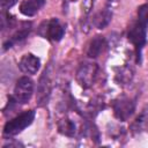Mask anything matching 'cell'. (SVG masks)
I'll return each instance as SVG.
<instances>
[{"mask_svg": "<svg viewBox=\"0 0 148 148\" xmlns=\"http://www.w3.org/2000/svg\"><path fill=\"white\" fill-rule=\"evenodd\" d=\"M34 119H35V111L34 110H28V111H24V112L20 113L18 116H16L15 118L8 120L5 124L3 135L5 136H14V135H17L24 128H27L28 126H30L32 124Z\"/></svg>", "mask_w": 148, "mask_h": 148, "instance_id": "6da1fadb", "label": "cell"}, {"mask_svg": "<svg viewBox=\"0 0 148 148\" xmlns=\"http://www.w3.org/2000/svg\"><path fill=\"white\" fill-rule=\"evenodd\" d=\"M147 25L146 23L135 20L128 28L127 31V38L128 40L135 46L136 52V61L139 62L141 60V51L146 43V36H147Z\"/></svg>", "mask_w": 148, "mask_h": 148, "instance_id": "7a4b0ae2", "label": "cell"}, {"mask_svg": "<svg viewBox=\"0 0 148 148\" xmlns=\"http://www.w3.org/2000/svg\"><path fill=\"white\" fill-rule=\"evenodd\" d=\"M112 110L114 117L120 121H126L135 111V102L126 95L118 96L112 101Z\"/></svg>", "mask_w": 148, "mask_h": 148, "instance_id": "3957f363", "label": "cell"}, {"mask_svg": "<svg viewBox=\"0 0 148 148\" xmlns=\"http://www.w3.org/2000/svg\"><path fill=\"white\" fill-rule=\"evenodd\" d=\"M51 90H52V72H51V66H49L42 73L38 84H37L36 101H37L38 106L42 108L47 104V102L50 99Z\"/></svg>", "mask_w": 148, "mask_h": 148, "instance_id": "277c9868", "label": "cell"}, {"mask_svg": "<svg viewBox=\"0 0 148 148\" xmlns=\"http://www.w3.org/2000/svg\"><path fill=\"white\" fill-rule=\"evenodd\" d=\"M38 32L42 37L47 38L49 40L59 42L64 37L65 28L58 18H51L49 21H44L39 25Z\"/></svg>", "mask_w": 148, "mask_h": 148, "instance_id": "5b68a950", "label": "cell"}, {"mask_svg": "<svg viewBox=\"0 0 148 148\" xmlns=\"http://www.w3.org/2000/svg\"><path fill=\"white\" fill-rule=\"evenodd\" d=\"M97 75L98 66L94 62H84L79 67L76 72V81L82 88L88 89L95 83Z\"/></svg>", "mask_w": 148, "mask_h": 148, "instance_id": "8992f818", "label": "cell"}, {"mask_svg": "<svg viewBox=\"0 0 148 148\" xmlns=\"http://www.w3.org/2000/svg\"><path fill=\"white\" fill-rule=\"evenodd\" d=\"M34 94V81L28 76H22L17 80L14 88V98L18 104H25L30 101Z\"/></svg>", "mask_w": 148, "mask_h": 148, "instance_id": "52a82bcc", "label": "cell"}, {"mask_svg": "<svg viewBox=\"0 0 148 148\" xmlns=\"http://www.w3.org/2000/svg\"><path fill=\"white\" fill-rule=\"evenodd\" d=\"M18 67L23 73L34 75L38 72V69L40 67V60L35 54L27 53L21 58V60L18 62Z\"/></svg>", "mask_w": 148, "mask_h": 148, "instance_id": "ba28073f", "label": "cell"}, {"mask_svg": "<svg viewBox=\"0 0 148 148\" xmlns=\"http://www.w3.org/2000/svg\"><path fill=\"white\" fill-rule=\"evenodd\" d=\"M30 30H31V23H30V22H24V23H22V27H21L18 30H16V31L13 34V36L3 44V50H7V49L12 47L14 44L20 43L21 40H23L24 38H27L28 35H29V32H30Z\"/></svg>", "mask_w": 148, "mask_h": 148, "instance_id": "9c48e42d", "label": "cell"}, {"mask_svg": "<svg viewBox=\"0 0 148 148\" xmlns=\"http://www.w3.org/2000/svg\"><path fill=\"white\" fill-rule=\"evenodd\" d=\"M45 0H23L20 5V12L25 16H34L44 6Z\"/></svg>", "mask_w": 148, "mask_h": 148, "instance_id": "30bf717a", "label": "cell"}, {"mask_svg": "<svg viewBox=\"0 0 148 148\" xmlns=\"http://www.w3.org/2000/svg\"><path fill=\"white\" fill-rule=\"evenodd\" d=\"M105 45H106V43H105V39L103 36H95L88 45L87 56L89 58H97L103 52Z\"/></svg>", "mask_w": 148, "mask_h": 148, "instance_id": "8fae6325", "label": "cell"}, {"mask_svg": "<svg viewBox=\"0 0 148 148\" xmlns=\"http://www.w3.org/2000/svg\"><path fill=\"white\" fill-rule=\"evenodd\" d=\"M58 126V131L60 134L62 135H66V136H69V138H73L76 133V126H75V123L69 119V118H62L58 121L57 124Z\"/></svg>", "mask_w": 148, "mask_h": 148, "instance_id": "7c38bea8", "label": "cell"}, {"mask_svg": "<svg viewBox=\"0 0 148 148\" xmlns=\"http://www.w3.org/2000/svg\"><path fill=\"white\" fill-rule=\"evenodd\" d=\"M112 18V12L109 10V8H105L103 10H101L99 13H97L94 18H92V23L96 28L98 29H104L111 21Z\"/></svg>", "mask_w": 148, "mask_h": 148, "instance_id": "4fadbf2b", "label": "cell"}, {"mask_svg": "<svg viewBox=\"0 0 148 148\" xmlns=\"http://www.w3.org/2000/svg\"><path fill=\"white\" fill-rule=\"evenodd\" d=\"M148 125V111L145 110L135 120L134 123L132 124L131 126V130L133 133H139L141 131H143Z\"/></svg>", "mask_w": 148, "mask_h": 148, "instance_id": "5bb4252c", "label": "cell"}, {"mask_svg": "<svg viewBox=\"0 0 148 148\" xmlns=\"http://www.w3.org/2000/svg\"><path fill=\"white\" fill-rule=\"evenodd\" d=\"M132 76H133V71L128 67H123L120 68V72L117 73L116 80L119 83H127L128 81H131Z\"/></svg>", "mask_w": 148, "mask_h": 148, "instance_id": "9a60e30c", "label": "cell"}, {"mask_svg": "<svg viewBox=\"0 0 148 148\" xmlns=\"http://www.w3.org/2000/svg\"><path fill=\"white\" fill-rule=\"evenodd\" d=\"M136 20L148 24V2L141 5L136 12Z\"/></svg>", "mask_w": 148, "mask_h": 148, "instance_id": "2e32d148", "label": "cell"}, {"mask_svg": "<svg viewBox=\"0 0 148 148\" xmlns=\"http://www.w3.org/2000/svg\"><path fill=\"white\" fill-rule=\"evenodd\" d=\"M16 2H17V0H1V7H2V9H8V8L13 7Z\"/></svg>", "mask_w": 148, "mask_h": 148, "instance_id": "e0dca14e", "label": "cell"}, {"mask_svg": "<svg viewBox=\"0 0 148 148\" xmlns=\"http://www.w3.org/2000/svg\"><path fill=\"white\" fill-rule=\"evenodd\" d=\"M108 1H110V2H117L118 0H108Z\"/></svg>", "mask_w": 148, "mask_h": 148, "instance_id": "ac0fdd59", "label": "cell"}]
</instances>
